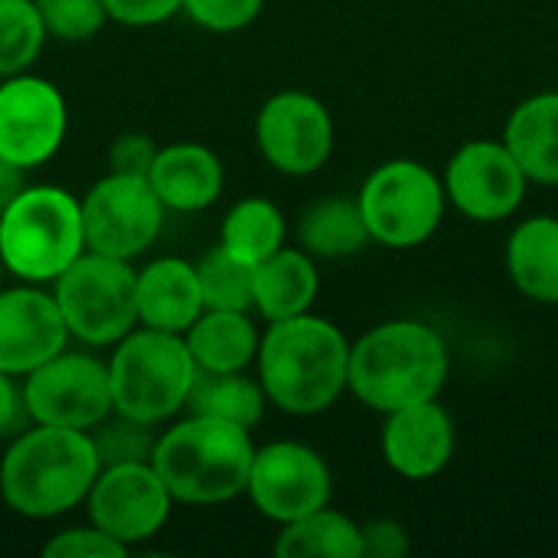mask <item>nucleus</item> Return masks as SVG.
<instances>
[{
  "mask_svg": "<svg viewBox=\"0 0 558 558\" xmlns=\"http://www.w3.org/2000/svg\"><path fill=\"white\" fill-rule=\"evenodd\" d=\"M255 144L278 173L311 177L333 154V118L311 92L284 88L258 108Z\"/></svg>",
  "mask_w": 558,
  "mask_h": 558,
  "instance_id": "obj_12",
  "label": "nucleus"
},
{
  "mask_svg": "<svg viewBox=\"0 0 558 558\" xmlns=\"http://www.w3.org/2000/svg\"><path fill=\"white\" fill-rule=\"evenodd\" d=\"M78 203L85 248L121 262H134L137 255H144L157 242L167 216L147 177L111 170L95 180Z\"/></svg>",
  "mask_w": 558,
  "mask_h": 558,
  "instance_id": "obj_9",
  "label": "nucleus"
},
{
  "mask_svg": "<svg viewBox=\"0 0 558 558\" xmlns=\"http://www.w3.org/2000/svg\"><path fill=\"white\" fill-rule=\"evenodd\" d=\"M0 281H3V262H0Z\"/></svg>",
  "mask_w": 558,
  "mask_h": 558,
  "instance_id": "obj_39",
  "label": "nucleus"
},
{
  "mask_svg": "<svg viewBox=\"0 0 558 558\" xmlns=\"http://www.w3.org/2000/svg\"><path fill=\"white\" fill-rule=\"evenodd\" d=\"M173 504L177 500L170 497L150 461L101 468L85 497L88 520L111 539H118L124 549L154 539L167 526Z\"/></svg>",
  "mask_w": 558,
  "mask_h": 558,
  "instance_id": "obj_14",
  "label": "nucleus"
},
{
  "mask_svg": "<svg viewBox=\"0 0 558 558\" xmlns=\"http://www.w3.org/2000/svg\"><path fill=\"white\" fill-rule=\"evenodd\" d=\"M82 252V203L62 186H23L0 213V262L16 281L52 284Z\"/></svg>",
  "mask_w": 558,
  "mask_h": 558,
  "instance_id": "obj_5",
  "label": "nucleus"
},
{
  "mask_svg": "<svg viewBox=\"0 0 558 558\" xmlns=\"http://www.w3.org/2000/svg\"><path fill=\"white\" fill-rule=\"evenodd\" d=\"M23 399L33 425L92 432L114 412L108 363L78 350H62L26 373Z\"/></svg>",
  "mask_w": 558,
  "mask_h": 558,
  "instance_id": "obj_10",
  "label": "nucleus"
},
{
  "mask_svg": "<svg viewBox=\"0 0 558 558\" xmlns=\"http://www.w3.org/2000/svg\"><path fill=\"white\" fill-rule=\"evenodd\" d=\"M154 157H157L154 137H147V134H141V131H128V134L114 137V144L108 147V170H111V173L147 177Z\"/></svg>",
  "mask_w": 558,
  "mask_h": 558,
  "instance_id": "obj_34",
  "label": "nucleus"
},
{
  "mask_svg": "<svg viewBox=\"0 0 558 558\" xmlns=\"http://www.w3.org/2000/svg\"><path fill=\"white\" fill-rule=\"evenodd\" d=\"M507 275L523 298L558 304V216L523 219L510 232Z\"/></svg>",
  "mask_w": 558,
  "mask_h": 558,
  "instance_id": "obj_23",
  "label": "nucleus"
},
{
  "mask_svg": "<svg viewBox=\"0 0 558 558\" xmlns=\"http://www.w3.org/2000/svg\"><path fill=\"white\" fill-rule=\"evenodd\" d=\"M147 183L167 213H203L222 196L226 170L206 144L173 141L157 147Z\"/></svg>",
  "mask_w": 558,
  "mask_h": 558,
  "instance_id": "obj_18",
  "label": "nucleus"
},
{
  "mask_svg": "<svg viewBox=\"0 0 558 558\" xmlns=\"http://www.w3.org/2000/svg\"><path fill=\"white\" fill-rule=\"evenodd\" d=\"M265 0H183V13L209 33H235L252 26Z\"/></svg>",
  "mask_w": 558,
  "mask_h": 558,
  "instance_id": "obj_32",
  "label": "nucleus"
},
{
  "mask_svg": "<svg viewBox=\"0 0 558 558\" xmlns=\"http://www.w3.org/2000/svg\"><path fill=\"white\" fill-rule=\"evenodd\" d=\"M333 477L327 461L301 441H271L255 448L245 497L252 507L284 526L330 504Z\"/></svg>",
  "mask_w": 558,
  "mask_h": 558,
  "instance_id": "obj_11",
  "label": "nucleus"
},
{
  "mask_svg": "<svg viewBox=\"0 0 558 558\" xmlns=\"http://www.w3.org/2000/svg\"><path fill=\"white\" fill-rule=\"evenodd\" d=\"M206 311L196 265L163 255L147 262L137 271V324L167 330V333H186L193 320Z\"/></svg>",
  "mask_w": 558,
  "mask_h": 558,
  "instance_id": "obj_19",
  "label": "nucleus"
},
{
  "mask_svg": "<svg viewBox=\"0 0 558 558\" xmlns=\"http://www.w3.org/2000/svg\"><path fill=\"white\" fill-rule=\"evenodd\" d=\"M284 239H288L284 213L271 199H262V196L239 199L226 213L222 229H219V245L248 265H258L268 255H275L284 245Z\"/></svg>",
  "mask_w": 558,
  "mask_h": 558,
  "instance_id": "obj_27",
  "label": "nucleus"
},
{
  "mask_svg": "<svg viewBox=\"0 0 558 558\" xmlns=\"http://www.w3.org/2000/svg\"><path fill=\"white\" fill-rule=\"evenodd\" d=\"M43 556L46 558H121L128 556V549L111 539L105 530H98L95 523L88 526H72V530H62L56 536L46 539L43 546Z\"/></svg>",
  "mask_w": 558,
  "mask_h": 558,
  "instance_id": "obj_33",
  "label": "nucleus"
},
{
  "mask_svg": "<svg viewBox=\"0 0 558 558\" xmlns=\"http://www.w3.org/2000/svg\"><path fill=\"white\" fill-rule=\"evenodd\" d=\"M69 131V105L56 82L20 72L0 78V157L20 170L52 160Z\"/></svg>",
  "mask_w": 558,
  "mask_h": 558,
  "instance_id": "obj_13",
  "label": "nucleus"
},
{
  "mask_svg": "<svg viewBox=\"0 0 558 558\" xmlns=\"http://www.w3.org/2000/svg\"><path fill=\"white\" fill-rule=\"evenodd\" d=\"M108 20L124 26H157L183 10V0H105Z\"/></svg>",
  "mask_w": 558,
  "mask_h": 558,
  "instance_id": "obj_35",
  "label": "nucleus"
},
{
  "mask_svg": "<svg viewBox=\"0 0 558 558\" xmlns=\"http://www.w3.org/2000/svg\"><path fill=\"white\" fill-rule=\"evenodd\" d=\"M52 298L69 337L85 347H114L137 327V271L131 262L85 248L52 281Z\"/></svg>",
  "mask_w": 558,
  "mask_h": 558,
  "instance_id": "obj_7",
  "label": "nucleus"
},
{
  "mask_svg": "<svg viewBox=\"0 0 558 558\" xmlns=\"http://www.w3.org/2000/svg\"><path fill=\"white\" fill-rule=\"evenodd\" d=\"M265 405H268V396H265L262 383L245 376V369H239V373H206V369H196V379L190 386L183 412L219 418V422L242 425V428L252 432L262 422Z\"/></svg>",
  "mask_w": 558,
  "mask_h": 558,
  "instance_id": "obj_24",
  "label": "nucleus"
},
{
  "mask_svg": "<svg viewBox=\"0 0 558 558\" xmlns=\"http://www.w3.org/2000/svg\"><path fill=\"white\" fill-rule=\"evenodd\" d=\"M252 458L255 441L248 428L186 412V418L157 435L150 464L177 504L216 507L245 494Z\"/></svg>",
  "mask_w": 558,
  "mask_h": 558,
  "instance_id": "obj_4",
  "label": "nucleus"
},
{
  "mask_svg": "<svg viewBox=\"0 0 558 558\" xmlns=\"http://www.w3.org/2000/svg\"><path fill=\"white\" fill-rule=\"evenodd\" d=\"M26 425H33V422L26 412L23 386H16V376L0 369V438H13Z\"/></svg>",
  "mask_w": 558,
  "mask_h": 558,
  "instance_id": "obj_37",
  "label": "nucleus"
},
{
  "mask_svg": "<svg viewBox=\"0 0 558 558\" xmlns=\"http://www.w3.org/2000/svg\"><path fill=\"white\" fill-rule=\"evenodd\" d=\"M356 203L373 242L386 248H418L438 232L448 196L432 167L396 157L363 180Z\"/></svg>",
  "mask_w": 558,
  "mask_h": 558,
  "instance_id": "obj_8",
  "label": "nucleus"
},
{
  "mask_svg": "<svg viewBox=\"0 0 558 558\" xmlns=\"http://www.w3.org/2000/svg\"><path fill=\"white\" fill-rule=\"evenodd\" d=\"M530 183L558 186V92H539L520 101L500 137Z\"/></svg>",
  "mask_w": 558,
  "mask_h": 558,
  "instance_id": "obj_21",
  "label": "nucleus"
},
{
  "mask_svg": "<svg viewBox=\"0 0 558 558\" xmlns=\"http://www.w3.org/2000/svg\"><path fill=\"white\" fill-rule=\"evenodd\" d=\"M26 186V170H20L16 163H10L7 157H0V213L16 199V193Z\"/></svg>",
  "mask_w": 558,
  "mask_h": 558,
  "instance_id": "obj_38",
  "label": "nucleus"
},
{
  "mask_svg": "<svg viewBox=\"0 0 558 558\" xmlns=\"http://www.w3.org/2000/svg\"><path fill=\"white\" fill-rule=\"evenodd\" d=\"M183 340L196 369L239 373L255 363L262 333L252 320V311H203Z\"/></svg>",
  "mask_w": 558,
  "mask_h": 558,
  "instance_id": "obj_22",
  "label": "nucleus"
},
{
  "mask_svg": "<svg viewBox=\"0 0 558 558\" xmlns=\"http://www.w3.org/2000/svg\"><path fill=\"white\" fill-rule=\"evenodd\" d=\"M65 320L52 291L39 284L0 288V369L23 379L69 347Z\"/></svg>",
  "mask_w": 558,
  "mask_h": 558,
  "instance_id": "obj_16",
  "label": "nucleus"
},
{
  "mask_svg": "<svg viewBox=\"0 0 558 558\" xmlns=\"http://www.w3.org/2000/svg\"><path fill=\"white\" fill-rule=\"evenodd\" d=\"M101 464L88 432L29 425L0 461V497L26 520H52L85 504Z\"/></svg>",
  "mask_w": 558,
  "mask_h": 558,
  "instance_id": "obj_3",
  "label": "nucleus"
},
{
  "mask_svg": "<svg viewBox=\"0 0 558 558\" xmlns=\"http://www.w3.org/2000/svg\"><path fill=\"white\" fill-rule=\"evenodd\" d=\"M360 558H402L409 553V530L396 520H369L360 526Z\"/></svg>",
  "mask_w": 558,
  "mask_h": 558,
  "instance_id": "obj_36",
  "label": "nucleus"
},
{
  "mask_svg": "<svg viewBox=\"0 0 558 558\" xmlns=\"http://www.w3.org/2000/svg\"><path fill=\"white\" fill-rule=\"evenodd\" d=\"M369 229L356 199L330 196L304 209L298 222V245L314 258H350L369 245Z\"/></svg>",
  "mask_w": 558,
  "mask_h": 558,
  "instance_id": "obj_25",
  "label": "nucleus"
},
{
  "mask_svg": "<svg viewBox=\"0 0 558 558\" xmlns=\"http://www.w3.org/2000/svg\"><path fill=\"white\" fill-rule=\"evenodd\" d=\"M36 10L46 36L59 43H88L108 23L105 0H36Z\"/></svg>",
  "mask_w": 558,
  "mask_h": 558,
  "instance_id": "obj_31",
  "label": "nucleus"
},
{
  "mask_svg": "<svg viewBox=\"0 0 558 558\" xmlns=\"http://www.w3.org/2000/svg\"><path fill=\"white\" fill-rule=\"evenodd\" d=\"M445 196L471 222H504L526 199V173L504 141H468L445 167Z\"/></svg>",
  "mask_w": 558,
  "mask_h": 558,
  "instance_id": "obj_15",
  "label": "nucleus"
},
{
  "mask_svg": "<svg viewBox=\"0 0 558 558\" xmlns=\"http://www.w3.org/2000/svg\"><path fill=\"white\" fill-rule=\"evenodd\" d=\"M46 39L36 0H0V78L29 72Z\"/></svg>",
  "mask_w": 558,
  "mask_h": 558,
  "instance_id": "obj_29",
  "label": "nucleus"
},
{
  "mask_svg": "<svg viewBox=\"0 0 558 558\" xmlns=\"http://www.w3.org/2000/svg\"><path fill=\"white\" fill-rule=\"evenodd\" d=\"M451 373L445 337L425 320H386L350 343L347 389L373 412L438 399Z\"/></svg>",
  "mask_w": 558,
  "mask_h": 558,
  "instance_id": "obj_2",
  "label": "nucleus"
},
{
  "mask_svg": "<svg viewBox=\"0 0 558 558\" xmlns=\"http://www.w3.org/2000/svg\"><path fill=\"white\" fill-rule=\"evenodd\" d=\"M278 558H360V523L340 510L320 507L294 523H284L275 539Z\"/></svg>",
  "mask_w": 558,
  "mask_h": 558,
  "instance_id": "obj_26",
  "label": "nucleus"
},
{
  "mask_svg": "<svg viewBox=\"0 0 558 558\" xmlns=\"http://www.w3.org/2000/svg\"><path fill=\"white\" fill-rule=\"evenodd\" d=\"M193 379L196 363L180 333L137 324L114 343L108 356L114 412L154 428L183 412Z\"/></svg>",
  "mask_w": 558,
  "mask_h": 558,
  "instance_id": "obj_6",
  "label": "nucleus"
},
{
  "mask_svg": "<svg viewBox=\"0 0 558 558\" xmlns=\"http://www.w3.org/2000/svg\"><path fill=\"white\" fill-rule=\"evenodd\" d=\"M196 278L206 311H252L255 265L235 258L222 245L209 248L196 262Z\"/></svg>",
  "mask_w": 558,
  "mask_h": 558,
  "instance_id": "obj_28",
  "label": "nucleus"
},
{
  "mask_svg": "<svg viewBox=\"0 0 558 558\" xmlns=\"http://www.w3.org/2000/svg\"><path fill=\"white\" fill-rule=\"evenodd\" d=\"M268 405L288 415H320L343 392L350 376V340L317 314L271 320L255 353Z\"/></svg>",
  "mask_w": 558,
  "mask_h": 558,
  "instance_id": "obj_1",
  "label": "nucleus"
},
{
  "mask_svg": "<svg viewBox=\"0 0 558 558\" xmlns=\"http://www.w3.org/2000/svg\"><path fill=\"white\" fill-rule=\"evenodd\" d=\"M458 432L438 399L415 402L386 415L379 448L386 464L405 481H432L454 458Z\"/></svg>",
  "mask_w": 558,
  "mask_h": 558,
  "instance_id": "obj_17",
  "label": "nucleus"
},
{
  "mask_svg": "<svg viewBox=\"0 0 558 558\" xmlns=\"http://www.w3.org/2000/svg\"><path fill=\"white\" fill-rule=\"evenodd\" d=\"M88 435H92V445H95V454H98L101 468L147 464L154 458V445H157L154 425L118 415V412H111L105 422H98Z\"/></svg>",
  "mask_w": 558,
  "mask_h": 558,
  "instance_id": "obj_30",
  "label": "nucleus"
},
{
  "mask_svg": "<svg viewBox=\"0 0 558 558\" xmlns=\"http://www.w3.org/2000/svg\"><path fill=\"white\" fill-rule=\"evenodd\" d=\"M320 291V271L314 255H307L301 245H281L275 255L255 265V291H252V311L262 314V320H288L298 314H307Z\"/></svg>",
  "mask_w": 558,
  "mask_h": 558,
  "instance_id": "obj_20",
  "label": "nucleus"
}]
</instances>
